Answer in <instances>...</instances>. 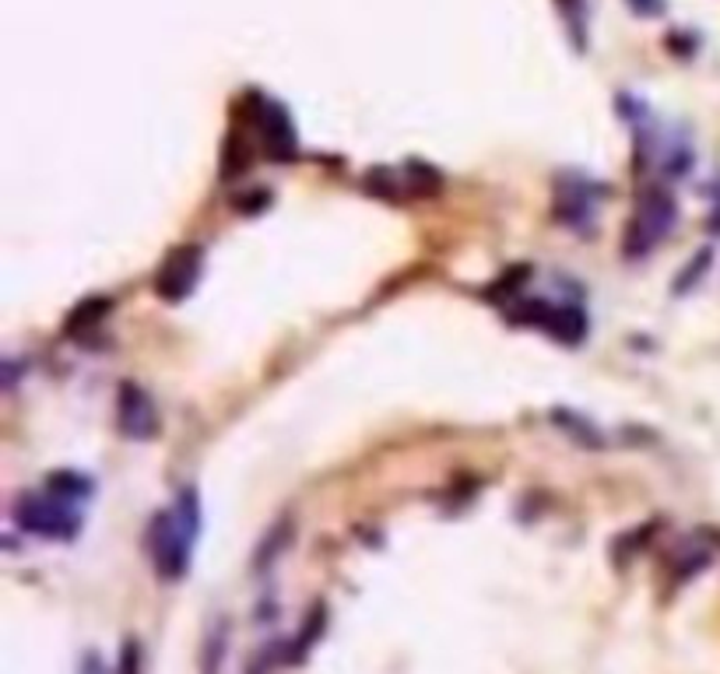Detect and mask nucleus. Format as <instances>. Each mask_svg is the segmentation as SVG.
Wrapping results in <instances>:
<instances>
[{"label":"nucleus","instance_id":"f257e3e1","mask_svg":"<svg viewBox=\"0 0 720 674\" xmlns=\"http://www.w3.org/2000/svg\"><path fill=\"white\" fill-rule=\"evenodd\" d=\"M200 531V510H197V492L183 488L173 510H165L152 520L148 531V548L162 580H179L190 569V551Z\"/></svg>","mask_w":720,"mask_h":674},{"label":"nucleus","instance_id":"f03ea898","mask_svg":"<svg viewBox=\"0 0 720 674\" xmlns=\"http://www.w3.org/2000/svg\"><path fill=\"white\" fill-rule=\"evenodd\" d=\"M78 506L81 502L54 492V488H46V492L22 496L19 506H14V520H19L22 531L46 537V542H71V537L81 531Z\"/></svg>","mask_w":720,"mask_h":674},{"label":"nucleus","instance_id":"7ed1b4c3","mask_svg":"<svg viewBox=\"0 0 720 674\" xmlns=\"http://www.w3.org/2000/svg\"><path fill=\"white\" fill-rule=\"evenodd\" d=\"M678 222V205L675 197L667 190H647L640 197V205H636L629 225H626V235H623V249L626 257L636 260V257H647L650 249H658L672 225Z\"/></svg>","mask_w":720,"mask_h":674},{"label":"nucleus","instance_id":"20e7f679","mask_svg":"<svg viewBox=\"0 0 720 674\" xmlns=\"http://www.w3.org/2000/svg\"><path fill=\"white\" fill-rule=\"evenodd\" d=\"M200 264H205V253H200V246H179V249H173L170 257L162 260L159 275H155V292L165 302H183L197 289Z\"/></svg>","mask_w":720,"mask_h":674},{"label":"nucleus","instance_id":"39448f33","mask_svg":"<svg viewBox=\"0 0 720 674\" xmlns=\"http://www.w3.org/2000/svg\"><path fill=\"white\" fill-rule=\"evenodd\" d=\"M116 426L127 435V440H155L159 432V411L152 397H148L141 386L124 383L120 394H116Z\"/></svg>","mask_w":720,"mask_h":674},{"label":"nucleus","instance_id":"423d86ee","mask_svg":"<svg viewBox=\"0 0 720 674\" xmlns=\"http://www.w3.org/2000/svg\"><path fill=\"white\" fill-rule=\"evenodd\" d=\"M524 319L531 327H542L548 330L556 341H569V345H580L583 334H588V316L577 306H556V302H527L524 306Z\"/></svg>","mask_w":720,"mask_h":674},{"label":"nucleus","instance_id":"0eeeda50","mask_svg":"<svg viewBox=\"0 0 720 674\" xmlns=\"http://www.w3.org/2000/svg\"><path fill=\"white\" fill-rule=\"evenodd\" d=\"M257 127H260L267 151H271L275 159H289L295 151V130L281 106H264V113L257 116Z\"/></svg>","mask_w":720,"mask_h":674},{"label":"nucleus","instance_id":"6e6552de","mask_svg":"<svg viewBox=\"0 0 720 674\" xmlns=\"http://www.w3.org/2000/svg\"><path fill=\"white\" fill-rule=\"evenodd\" d=\"M46 488H54V492H60V496H67V499H74V502H85V499L92 496L89 475H78V470H57V475H49V485H46Z\"/></svg>","mask_w":720,"mask_h":674},{"label":"nucleus","instance_id":"1a4fd4ad","mask_svg":"<svg viewBox=\"0 0 720 674\" xmlns=\"http://www.w3.org/2000/svg\"><path fill=\"white\" fill-rule=\"evenodd\" d=\"M225 639H229V626H214L211 629L208 643H205V656H200V667H205V674H222Z\"/></svg>","mask_w":720,"mask_h":674},{"label":"nucleus","instance_id":"9d476101","mask_svg":"<svg viewBox=\"0 0 720 674\" xmlns=\"http://www.w3.org/2000/svg\"><path fill=\"white\" fill-rule=\"evenodd\" d=\"M629 4H632L636 11H640V14H658V11L664 8L661 0H629Z\"/></svg>","mask_w":720,"mask_h":674},{"label":"nucleus","instance_id":"9b49d317","mask_svg":"<svg viewBox=\"0 0 720 674\" xmlns=\"http://www.w3.org/2000/svg\"><path fill=\"white\" fill-rule=\"evenodd\" d=\"M124 674H138V667H133V643H127V653H124Z\"/></svg>","mask_w":720,"mask_h":674}]
</instances>
